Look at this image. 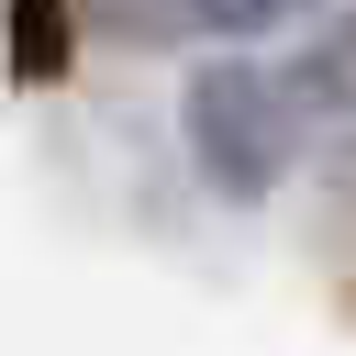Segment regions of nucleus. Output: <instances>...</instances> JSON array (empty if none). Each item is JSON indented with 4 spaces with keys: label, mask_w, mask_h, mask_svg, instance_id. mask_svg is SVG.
Returning <instances> with one entry per match:
<instances>
[{
    "label": "nucleus",
    "mask_w": 356,
    "mask_h": 356,
    "mask_svg": "<svg viewBox=\"0 0 356 356\" xmlns=\"http://www.w3.org/2000/svg\"><path fill=\"white\" fill-rule=\"evenodd\" d=\"M167 11H178V33H211V44H256V33L300 22L312 0H167Z\"/></svg>",
    "instance_id": "20e7f679"
},
{
    "label": "nucleus",
    "mask_w": 356,
    "mask_h": 356,
    "mask_svg": "<svg viewBox=\"0 0 356 356\" xmlns=\"http://www.w3.org/2000/svg\"><path fill=\"white\" fill-rule=\"evenodd\" d=\"M278 78H289L300 122H323V111H356V11H334V22H323V33H312L289 67H278Z\"/></svg>",
    "instance_id": "7ed1b4c3"
},
{
    "label": "nucleus",
    "mask_w": 356,
    "mask_h": 356,
    "mask_svg": "<svg viewBox=\"0 0 356 356\" xmlns=\"http://www.w3.org/2000/svg\"><path fill=\"white\" fill-rule=\"evenodd\" d=\"M89 11H100L111 33H145V44H156V33H178V11H167V0H89Z\"/></svg>",
    "instance_id": "39448f33"
},
{
    "label": "nucleus",
    "mask_w": 356,
    "mask_h": 356,
    "mask_svg": "<svg viewBox=\"0 0 356 356\" xmlns=\"http://www.w3.org/2000/svg\"><path fill=\"white\" fill-rule=\"evenodd\" d=\"M0 44L22 89H56L78 67V0H0Z\"/></svg>",
    "instance_id": "f03ea898"
},
{
    "label": "nucleus",
    "mask_w": 356,
    "mask_h": 356,
    "mask_svg": "<svg viewBox=\"0 0 356 356\" xmlns=\"http://www.w3.org/2000/svg\"><path fill=\"white\" fill-rule=\"evenodd\" d=\"M178 145L211 200H278V178L300 167V100L267 56L222 44L178 78Z\"/></svg>",
    "instance_id": "f257e3e1"
}]
</instances>
